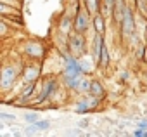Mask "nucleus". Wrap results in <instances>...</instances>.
Returning <instances> with one entry per match:
<instances>
[{
	"label": "nucleus",
	"instance_id": "nucleus-1",
	"mask_svg": "<svg viewBox=\"0 0 147 137\" xmlns=\"http://www.w3.org/2000/svg\"><path fill=\"white\" fill-rule=\"evenodd\" d=\"M85 45H87V42H85V35L83 33L75 31V33H71L67 37V49L75 57H80V56L85 54V50H87Z\"/></svg>",
	"mask_w": 147,
	"mask_h": 137
},
{
	"label": "nucleus",
	"instance_id": "nucleus-2",
	"mask_svg": "<svg viewBox=\"0 0 147 137\" xmlns=\"http://www.w3.org/2000/svg\"><path fill=\"white\" fill-rule=\"evenodd\" d=\"M88 24H90V12H88L87 7H83V9L80 7L76 16H75V21H73V28H75V31H78V33H85Z\"/></svg>",
	"mask_w": 147,
	"mask_h": 137
},
{
	"label": "nucleus",
	"instance_id": "nucleus-3",
	"mask_svg": "<svg viewBox=\"0 0 147 137\" xmlns=\"http://www.w3.org/2000/svg\"><path fill=\"white\" fill-rule=\"evenodd\" d=\"M19 75V70L16 66H4V70H2V78H0V83H2V89L4 90H9L11 85H14L16 78Z\"/></svg>",
	"mask_w": 147,
	"mask_h": 137
},
{
	"label": "nucleus",
	"instance_id": "nucleus-4",
	"mask_svg": "<svg viewBox=\"0 0 147 137\" xmlns=\"http://www.w3.org/2000/svg\"><path fill=\"white\" fill-rule=\"evenodd\" d=\"M121 26H123V35H126V37H131V35H133V31H135V19H133L131 9H130L126 4H125V9H123Z\"/></svg>",
	"mask_w": 147,
	"mask_h": 137
},
{
	"label": "nucleus",
	"instance_id": "nucleus-5",
	"mask_svg": "<svg viewBox=\"0 0 147 137\" xmlns=\"http://www.w3.org/2000/svg\"><path fill=\"white\" fill-rule=\"evenodd\" d=\"M23 50H24V54H26L28 57H31V59H42V57H43V52H45L43 45H42L40 42H36V40L26 42L24 47H23Z\"/></svg>",
	"mask_w": 147,
	"mask_h": 137
},
{
	"label": "nucleus",
	"instance_id": "nucleus-6",
	"mask_svg": "<svg viewBox=\"0 0 147 137\" xmlns=\"http://www.w3.org/2000/svg\"><path fill=\"white\" fill-rule=\"evenodd\" d=\"M102 47H104V38L100 33L95 31L94 35V43H92V56H94V62L99 66L100 64V56H102Z\"/></svg>",
	"mask_w": 147,
	"mask_h": 137
},
{
	"label": "nucleus",
	"instance_id": "nucleus-7",
	"mask_svg": "<svg viewBox=\"0 0 147 137\" xmlns=\"http://www.w3.org/2000/svg\"><path fill=\"white\" fill-rule=\"evenodd\" d=\"M99 97H95V96H92V97H87V99H82L78 104H76V113H87V111H92V109H95L97 108V104H99Z\"/></svg>",
	"mask_w": 147,
	"mask_h": 137
},
{
	"label": "nucleus",
	"instance_id": "nucleus-8",
	"mask_svg": "<svg viewBox=\"0 0 147 137\" xmlns=\"http://www.w3.org/2000/svg\"><path fill=\"white\" fill-rule=\"evenodd\" d=\"M40 66L38 64H28L24 68V71H23V78L26 83H31V82H36V78L40 77Z\"/></svg>",
	"mask_w": 147,
	"mask_h": 137
},
{
	"label": "nucleus",
	"instance_id": "nucleus-9",
	"mask_svg": "<svg viewBox=\"0 0 147 137\" xmlns=\"http://www.w3.org/2000/svg\"><path fill=\"white\" fill-rule=\"evenodd\" d=\"M57 90V82L55 80H49L47 83H45V87L42 89V94L38 96V102H43V101H47L54 92Z\"/></svg>",
	"mask_w": 147,
	"mask_h": 137
},
{
	"label": "nucleus",
	"instance_id": "nucleus-10",
	"mask_svg": "<svg viewBox=\"0 0 147 137\" xmlns=\"http://www.w3.org/2000/svg\"><path fill=\"white\" fill-rule=\"evenodd\" d=\"M92 21H94V28H95V31H97V33H100V35H104V31H106V23H104L102 14H100V12L94 14Z\"/></svg>",
	"mask_w": 147,
	"mask_h": 137
},
{
	"label": "nucleus",
	"instance_id": "nucleus-11",
	"mask_svg": "<svg viewBox=\"0 0 147 137\" xmlns=\"http://www.w3.org/2000/svg\"><path fill=\"white\" fill-rule=\"evenodd\" d=\"M104 87H102V83L100 82H97V80H92V85H90V96H95V97H99V99H102L104 97Z\"/></svg>",
	"mask_w": 147,
	"mask_h": 137
},
{
	"label": "nucleus",
	"instance_id": "nucleus-12",
	"mask_svg": "<svg viewBox=\"0 0 147 137\" xmlns=\"http://www.w3.org/2000/svg\"><path fill=\"white\" fill-rule=\"evenodd\" d=\"M33 92H35V82H31V83L26 85V89L23 90V94H21L19 99H18V104H24V101L30 99V97L33 96Z\"/></svg>",
	"mask_w": 147,
	"mask_h": 137
},
{
	"label": "nucleus",
	"instance_id": "nucleus-13",
	"mask_svg": "<svg viewBox=\"0 0 147 137\" xmlns=\"http://www.w3.org/2000/svg\"><path fill=\"white\" fill-rule=\"evenodd\" d=\"M50 127V121H47V120H38L36 123H31L30 127H28V134H35L36 130H47Z\"/></svg>",
	"mask_w": 147,
	"mask_h": 137
},
{
	"label": "nucleus",
	"instance_id": "nucleus-14",
	"mask_svg": "<svg viewBox=\"0 0 147 137\" xmlns=\"http://www.w3.org/2000/svg\"><path fill=\"white\" fill-rule=\"evenodd\" d=\"M90 85H92V80H88V78L82 77V78H80V82H78L76 90H78V92H90Z\"/></svg>",
	"mask_w": 147,
	"mask_h": 137
},
{
	"label": "nucleus",
	"instance_id": "nucleus-15",
	"mask_svg": "<svg viewBox=\"0 0 147 137\" xmlns=\"http://www.w3.org/2000/svg\"><path fill=\"white\" fill-rule=\"evenodd\" d=\"M109 62H111V59H109V49H107V45L104 43V47H102V56H100V68H107L109 66Z\"/></svg>",
	"mask_w": 147,
	"mask_h": 137
},
{
	"label": "nucleus",
	"instance_id": "nucleus-16",
	"mask_svg": "<svg viewBox=\"0 0 147 137\" xmlns=\"http://www.w3.org/2000/svg\"><path fill=\"white\" fill-rule=\"evenodd\" d=\"M83 5L88 9V12H90L92 16L99 12V0H85V4H83Z\"/></svg>",
	"mask_w": 147,
	"mask_h": 137
},
{
	"label": "nucleus",
	"instance_id": "nucleus-17",
	"mask_svg": "<svg viewBox=\"0 0 147 137\" xmlns=\"http://www.w3.org/2000/svg\"><path fill=\"white\" fill-rule=\"evenodd\" d=\"M24 120H26V123H36V121L40 120V115H38V113H28V115L24 116Z\"/></svg>",
	"mask_w": 147,
	"mask_h": 137
},
{
	"label": "nucleus",
	"instance_id": "nucleus-18",
	"mask_svg": "<svg viewBox=\"0 0 147 137\" xmlns=\"http://www.w3.org/2000/svg\"><path fill=\"white\" fill-rule=\"evenodd\" d=\"M133 135H135V137H147V132H145V128H140V127H138V128L133 132Z\"/></svg>",
	"mask_w": 147,
	"mask_h": 137
},
{
	"label": "nucleus",
	"instance_id": "nucleus-19",
	"mask_svg": "<svg viewBox=\"0 0 147 137\" xmlns=\"http://www.w3.org/2000/svg\"><path fill=\"white\" fill-rule=\"evenodd\" d=\"M0 118H2V120H9V121H14L16 120V116L14 115H9V113H0Z\"/></svg>",
	"mask_w": 147,
	"mask_h": 137
},
{
	"label": "nucleus",
	"instance_id": "nucleus-20",
	"mask_svg": "<svg viewBox=\"0 0 147 137\" xmlns=\"http://www.w3.org/2000/svg\"><path fill=\"white\" fill-rule=\"evenodd\" d=\"M2 2H7V4H12V5H18V7H21L23 0H2Z\"/></svg>",
	"mask_w": 147,
	"mask_h": 137
},
{
	"label": "nucleus",
	"instance_id": "nucleus-21",
	"mask_svg": "<svg viewBox=\"0 0 147 137\" xmlns=\"http://www.w3.org/2000/svg\"><path fill=\"white\" fill-rule=\"evenodd\" d=\"M138 127H140V128H147V120H142V121H138Z\"/></svg>",
	"mask_w": 147,
	"mask_h": 137
}]
</instances>
